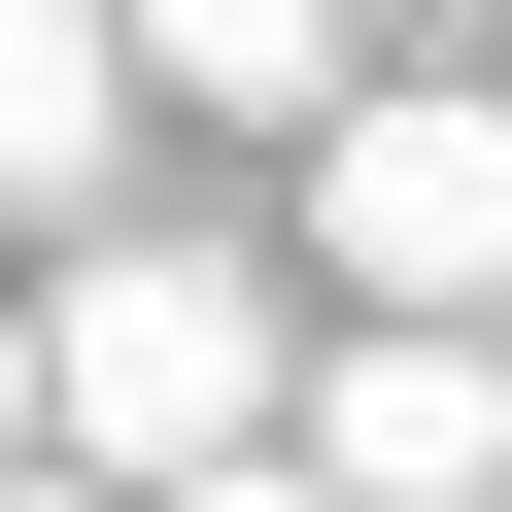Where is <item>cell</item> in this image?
<instances>
[{
	"mask_svg": "<svg viewBox=\"0 0 512 512\" xmlns=\"http://www.w3.org/2000/svg\"><path fill=\"white\" fill-rule=\"evenodd\" d=\"M478 512H512V478H478Z\"/></svg>",
	"mask_w": 512,
	"mask_h": 512,
	"instance_id": "8",
	"label": "cell"
},
{
	"mask_svg": "<svg viewBox=\"0 0 512 512\" xmlns=\"http://www.w3.org/2000/svg\"><path fill=\"white\" fill-rule=\"evenodd\" d=\"M137 512H376V478H342V444L274 410V444H205V478H137Z\"/></svg>",
	"mask_w": 512,
	"mask_h": 512,
	"instance_id": "6",
	"label": "cell"
},
{
	"mask_svg": "<svg viewBox=\"0 0 512 512\" xmlns=\"http://www.w3.org/2000/svg\"><path fill=\"white\" fill-rule=\"evenodd\" d=\"M308 239H342L376 308H512V69H478V103H444V69H342V103H308Z\"/></svg>",
	"mask_w": 512,
	"mask_h": 512,
	"instance_id": "2",
	"label": "cell"
},
{
	"mask_svg": "<svg viewBox=\"0 0 512 512\" xmlns=\"http://www.w3.org/2000/svg\"><path fill=\"white\" fill-rule=\"evenodd\" d=\"M308 376H274V308L205 274V239H69L35 274V444H103V478H205V444H274Z\"/></svg>",
	"mask_w": 512,
	"mask_h": 512,
	"instance_id": "1",
	"label": "cell"
},
{
	"mask_svg": "<svg viewBox=\"0 0 512 512\" xmlns=\"http://www.w3.org/2000/svg\"><path fill=\"white\" fill-rule=\"evenodd\" d=\"M137 69L239 103V137H308V103H342V0H137Z\"/></svg>",
	"mask_w": 512,
	"mask_h": 512,
	"instance_id": "5",
	"label": "cell"
},
{
	"mask_svg": "<svg viewBox=\"0 0 512 512\" xmlns=\"http://www.w3.org/2000/svg\"><path fill=\"white\" fill-rule=\"evenodd\" d=\"M137 103H171V69H137V0H0V205H35V239L103 205V137H137Z\"/></svg>",
	"mask_w": 512,
	"mask_h": 512,
	"instance_id": "4",
	"label": "cell"
},
{
	"mask_svg": "<svg viewBox=\"0 0 512 512\" xmlns=\"http://www.w3.org/2000/svg\"><path fill=\"white\" fill-rule=\"evenodd\" d=\"M0 512H69V478H0Z\"/></svg>",
	"mask_w": 512,
	"mask_h": 512,
	"instance_id": "7",
	"label": "cell"
},
{
	"mask_svg": "<svg viewBox=\"0 0 512 512\" xmlns=\"http://www.w3.org/2000/svg\"><path fill=\"white\" fill-rule=\"evenodd\" d=\"M308 444H342L376 512H478V478H512V308H376V342L308 376Z\"/></svg>",
	"mask_w": 512,
	"mask_h": 512,
	"instance_id": "3",
	"label": "cell"
}]
</instances>
